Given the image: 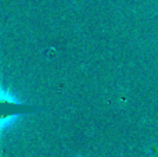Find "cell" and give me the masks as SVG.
Returning a JSON list of instances; mask_svg holds the SVG:
<instances>
[{"mask_svg": "<svg viewBox=\"0 0 158 157\" xmlns=\"http://www.w3.org/2000/svg\"><path fill=\"white\" fill-rule=\"evenodd\" d=\"M44 110L46 107L21 102L15 97V95L11 93L10 89L6 88L4 83L0 82V138L18 121V118Z\"/></svg>", "mask_w": 158, "mask_h": 157, "instance_id": "cell-1", "label": "cell"}]
</instances>
